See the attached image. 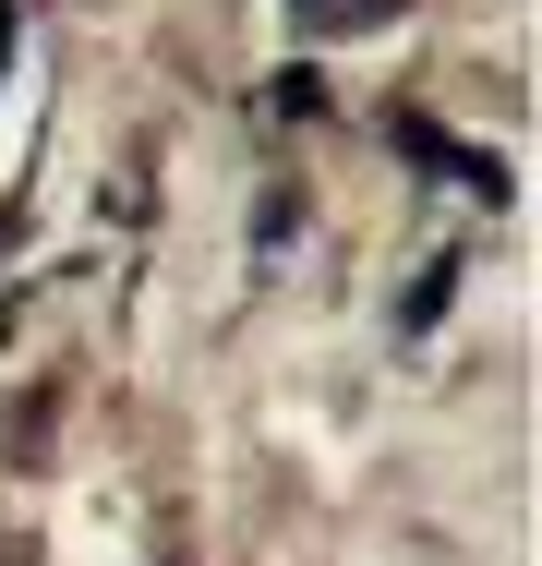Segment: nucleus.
<instances>
[{
    "label": "nucleus",
    "mask_w": 542,
    "mask_h": 566,
    "mask_svg": "<svg viewBox=\"0 0 542 566\" xmlns=\"http://www.w3.org/2000/svg\"><path fill=\"white\" fill-rule=\"evenodd\" d=\"M290 12H302L314 36H362V24H386L398 0H290Z\"/></svg>",
    "instance_id": "obj_1"
},
{
    "label": "nucleus",
    "mask_w": 542,
    "mask_h": 566,
    "mask_svg": "<svg viewBox=\"0 0 542 566\" xmlns=\"http://www.w3.org/2000/svg\"><path fill=\"white\" fill-rule=\"evenodd\" d=\"M12 36H24V12H12V0H0V61H12Z\"/></svg>",
    "instance_id": "obj_2"
}]
</instances>
